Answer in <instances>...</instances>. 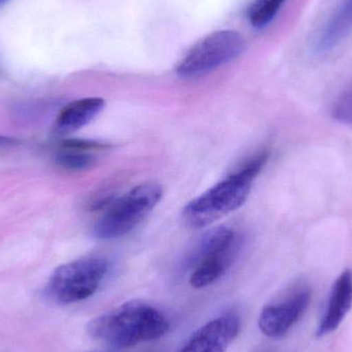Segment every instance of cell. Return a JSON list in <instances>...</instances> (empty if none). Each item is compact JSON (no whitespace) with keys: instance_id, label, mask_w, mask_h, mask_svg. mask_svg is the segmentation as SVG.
Listing matches in <instances>:
<instances>
[{"instance_id":"4","label":"cell","mask_w":352,"mask_h":352,"mask_svg":"<svg viewBox=\"0 0 352 352\" xmlns=\"http://www.w3.org/2000/svg\"><path fill=\"white\" fill-rule=\"evenodd\" d=\"M109 271L104 258H78L58 267L45 287V297L58 305H69L92 297Z\"/></svg>"},{"instance_id":"13","label":"cell","mask_w":352,"mask_h":352,"mask_svg":"<svg viewBox=\"0 0 352 352\" xmlns=\"http://www.w3.org/2000/svg\"><path fill=\"white\" fill-rule=\"evenodd\" d=\"M285 0H254L246 12L248 22L254 28H264L272 22Z\"/></svg>"},{"instance_id":"12","label":"cell","mask_w":352,"mask_h":352,"mask_svg":"<svg viewBox=\"0 0 352 352\" xmlns=\"http://www.w3.org/2000/svg\"><path fill=\"white\" fill-rule=\"evenodd\" d=\"M351 30L352 0H345L324 27L318 41V51H330L338 45Z\"/></svg>"},{"instance_id":"16","label":"cell","mask_w":352,"mask_h":352,"mask_svg":"<svg viewBox=\"0 0 352 352\" xmlns=\"http://www.w3.org/2000/svg\"><path fill=\"white\" fill-rule=\"evenodd\" d=\"M12 142V138H6V136L0 135V146H6Z\"/></svg>"},{"instance_id":"1","label":"cell","mask_w":352,"mask_h":352,"mask_svg":"<svg viewBox=\"0 0 352 352\" xmlns=\"http://www.w3.org/2000/svg\"><path fill=\"white\" fill-rule=\"evenodd\" d=\"M170 329L167 316L142 300L126 302L91 320L87 334L116 351L156 340Z\"/></svg>"},{"instance_id":"15","label":"cell","mask_w":352,"mask_h":352,"mask_svg":"<svg viewBox=\"0 0 352 352\" xmlns=\"http://www.w3.org/2000/svg\"><path fill=\"white\" fill-rule=\"evenodd\" d=\"M332 115L339 123L352 126V90L338 97L333 105Z\"/></svg>"},{"instance_id":"9","label":"cell","mask_w":352,"mask_h":352,"mask_svg":"<svg viewBox=\"0 0 352 352\" xmlns=\"http://www.w3.org/2000/svg\"><path fill=\"white\" fill-rule=\"evenodd\" d=\"M240 239L237 238L231 245L215 254L202 258L192 267L190 283L194 289H204L219 280L233 264L240 248Z\"/></svg>"},{"instance_id":"10","label":"cell","mask_w":352,"mask_h":352,"mask_svg":"<svg viewBox=\"0 0 352 352\" xmlns=\"http://www.w3.org/2000/svg\"><path fill=\"white\" fill-rule=\"evenodd\" d=\"M105 107L100 97H90L72 101L60 111L56 120V128L62 133H70L88 125Z\"/></svg>"},{"instance_id":"7","label":"cell","mask_w":352,"mask_h":352,"mask_svg":"<svg viewBox=\"0 0 352 352\" xmlns=\"http://www.w3.org/2000/svg\"><path fill=\"white\" fill-rule=\"evenodd\" d=\"M240 328L241 320L237 314H221L192 333L178 352H226Z\"/></svg>"},{"instance_id":"17","label":"cell","mask_w":352,"mask_h":352,"mask_svg":"<svg viewBox=\"0 0 352 352\" xmlns=\"http://www.w3.org/2000/svg\"><path fill=\"white\" fill-rule=\"evenodd\" d=\"M6 1V0H0V4L4 3Z\"/></svg>"},{"instance_id":"2","label":"cell","mask_w":352,"mask_h":352,"mask_svg":"<svg viewBox=\"0 0 352 352\" xmlns=\"http://www.w3.org/2000/svg\"><path fill=\"white\" fill-rule=\"evenodd\" d=\"M269 155V151H262L235 173L192 199L182 209L184 223L192 229H201L242 206L250 196L254 179L268 162Z\"/></svg>"},{"instance_id":"14","label":"cell","mask_w":352,"mask_h":352,"mask_svg":"<svg viewBox=\"0 0 352 352\" xmlns=\"http://www.w3.org/2000/svg\"><path fill=\"white\" fill-rule=\"evenodd\" d=\"M55 160L62 168L80 171L92 168L96 163V157L92 152L62 148V150L56 155Z\"/></svg>"},{"instance_id":"3","label":"cell","mask_w":352,"mask_h":352,"mask_svg":"<svg viewBox=\"0 0 352 352\" xmlns=\"http://www.w3.org/2000/svg\"><path fill=\"white\" fill-rule=\"evenodd\" d=\"M163 188L154 182H144L116 199L96 221L93 235L99 240H113L133 231L159 204Z\"/></svg>"},{"instance_id":"5","label":"cell","mask_w":352,"mask_h":352,"mask_svg":"<svg viewBox=\"0 0 352 352\" xmlns=\"http://www.w3.org/2000/svg\"><path fill=\"white\" fill-rule=\"evenodd\" d=\"M244 49V41L233 30H219L199 41L176 67L182 78L208 74L237 58Z\"/></svg>"},{"instance_id":"8","label":"cell","mask_w":352,"mask_h":352,"mask_svg":"<svg viewBox=\"0 0 352 352\" xmlns=\"http://www.w3.org/2000/svg\"><path fill=\"white\" fill-rule=\"evenodd\" d=\"M352 308V270L347 269L335 280L328 305L322 322L316 331V336L332 334L342 324Z\"/></svg>"},{"instance_id":"6","label":"cell","mask_w":352,"mask_h":352,"mask_svg":"<svg viewBox=\"0 0 352 352\" xmlns=\"http://www.w3.org/2000/svg\"><path fill=\"white\" fill-rule=\"evenodd\" d=\"M311 301V292L298 289L285 299L263 308L258 318V328L269 338H281L303 316Z\"/></svg>"},{"instance_id":"11","label":"cell","mask_w":352,"mask_h":352,"mask_svg":"<svg viewBox=\"0 0 352 352\" xmlns=\"http://www.w3.org/2000/svg\"><path fill=\"white\" fill-rule=\"evenodd\" d=\"M237 238L235 232L230 228H213L195 243L192 250L188 254L186 263L192 268L202 258L231 245Z\"/></svg>"}]
</instances>
